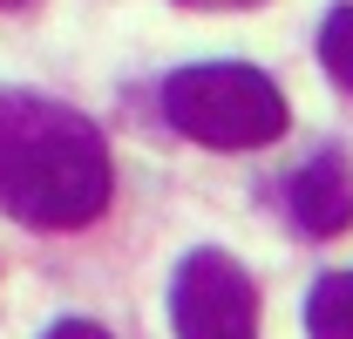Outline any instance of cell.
Masks as SVG:
<instances>
[{
	"label": "cell",
	"instance_id": "obj_1",
	"mask_svg": "<svg viewBox=\"0 0 353 339\" xmlns=\"http://www.w3.org/2000/svg\"><path fill=\"white\" fill-rule=\"evenodd\" d=\"M109 143L82 109L0 88V211L34 231H82L109 211Z\"/></svg>",
	"mask_w": 353,
	"mask_h": 339
},
{
	"label": "cell",
	"instance_id": "obj_2",
	"mask_svg": "<svg viewBox=\"0 0 353 339\" xmlns=\"http://www.w3.org/2000/svg\"><path fill=\"white\" fill-rule=\"evenodd\" d=\"M163 116L204 150H265L285 136V95L245 61H197L163 82Z\"/></svg>",
	"mask_w": 353,
	"mask_h": 339
},
{
	"label": "cell",
	"instance_id": "obj_3",
	"mask_svg": "<svg viewBox=\"0 0 353 339\" xmlns=\"http://www.w3.org/2000/svg\"><path fill=\"white\" fill-rule=\"evenodd\" d=\"M176 339H259V285L231 251H190L170 278Z\"/></svg>",
	"mask_w": 353,
	"mask_h": 339
},
{
	"label": "cell",
	"instance_id": "obj_5",
	"mask_svg": "<svg viewBox=\"0 0 353 339\" xmlns=\"http://www.w3.org/2000/svg\"><path fill=\"white\" fill-rule=\"evenodd\" d=\"M306 339H353V271H326L306 292Z\"/></svg>",
	"mask_w": 353,
	"mask_h": 339
},
{
	"label": "cell",
	"instance_id": "obj_4",
	"mask_svg": "<svg viewBox=\"0 0 353 339\" xmlns=\"http://www.w3.org/2000/svg\"><path fill=\"white\" fill-rule=\"evenodd\" d=\"M285 204H292V224H299V231L340 238V231L353 224V163L340 156V150H319L306 170H292Z\"/></svg>",
	"mask_w": 353,
	"mask_h": 339
},
{
	"label": "cell",
	"instance_id": "obj_8",
	"mask_svg": "<svg viewBox=\"0 0 353 339\" xmlns=\"http://www.w3.org/2000/svg\"><path fill=\"white\" fill-rule=\"evenodd\" d=\"M176 7H259V0H176Z\"/></svg>",
	"mask_w": 353,
	"mask_h": 339
},
{
	"label": "cell",
	"instance_id": "obj_6",
	"mask_svg": "<svg viewBox=\"0 0 353 339\" xmlns=\"http://www.w3.org/2000/svg\"><path fill=\"white\" fill-rule=\"evenodd\" d=\"M319 61L340 88H353V7H333L326 28H319Z\"/></svg>",
	"mask_w": 353,
	"mask_h": 339
},
{
	"label": "cell",
	"instance_id": "obj_9",
	"mask_svg": "<svg viewBox=\"0 0 353 339\" xmlns=\"http://www.w3.org/2000/svg\"><path fill=\"white\" fill-rule=\"evenodd\" d=\"M7 7H14V0H7Z\"/></svg>",
	"mask_w": 353,
	"mask_h": 339
},
{
	"label": "cell",
	"instance_id": "obj_7",
	"mask_svg": "<svg viewBox=\"0 0 353 339\" xmlns=\"http://www.w3.org/2000/svg\"><path fill=\"white\" fill-rule=\"evenodd\" d=\"M48 339H109V333H102L95 319H54V326H48Z\"/></svg>",
	"mask_w": 353,
	"mask_h": 339
}]
</instances>
